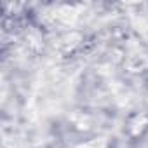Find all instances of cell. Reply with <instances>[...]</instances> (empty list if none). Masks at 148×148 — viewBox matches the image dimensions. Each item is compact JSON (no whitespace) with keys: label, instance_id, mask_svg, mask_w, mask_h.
<instances>
[{"label":"cell","instance_id":"6da1fadb","mask_svg":"<svg viewBox=\"0 0 148 148\" xmlns=\"http://www.w3.org/2000/svg\"><path fill=\"white\" fill-rule=\"evenodd\" d=\"M79 148H106V139H103V138H99V139H92V141H89V143L80 145Z\"/></svg>","mask_w":148,"mask_h":148}]
</instances>
